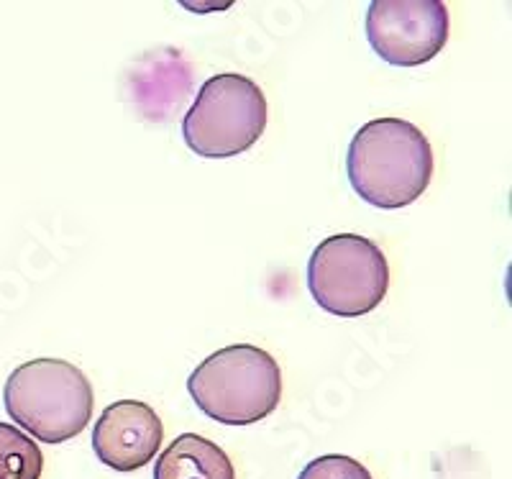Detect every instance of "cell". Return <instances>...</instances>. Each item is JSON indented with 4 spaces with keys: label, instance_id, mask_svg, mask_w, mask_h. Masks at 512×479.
<instances>
[{
    "label": "cell",
    "instance_id": "cell-6",
    "mask_svg": "<svg viewBox=\"0 0 512 479\" xmlns=\"http://www.w3.org/2000/svg\"><path fill=\"white\" fill-rule=\"evenodd\" d=\"M367 39L387 65H425L446 47L448 8L438 0H374Z\"/></svg>",
    "mask_w": 512,
    "mask_h": 479
},
{
    "label": "cell",
    "instance_id": "cell-5",
    "mask_svg": "<svg viewBox=\"0 0 512 479\" xmlns=\"http://www.w3.org/2000/svg\"><path fill=\"white\" fill-rule=\"evenodd\" d=\"M308 287L315 303L331 316H367L387 295L390 264L367 236L338 234L320 241L310 257Z\"/></svg>",
    "mask_w": 512,
    "mask_h": 479
},
{
    "label": "cell",
    "instance_id": "cell-9",
    "mask_svg": "<svg viewBox=\"0 0 512 479\" xmlns=\"http://www.w3.org/2000/svg\"><path fill=\"white\" fill-rule=\"evenodd\" d=\"M44 454L29 433L0 423V479H39Z\"/></svg>",
    "mask_w": 512,
    "mask_h": 479
},
{
    "label": "cell",
    "instance_id": "cell-7",
    "mask_svg": "<svg viewBox=\"0 0 512 479\" xmlns=\"http://www.w3.org/2000/svg\"><path fill=\"white\" fill-rule=\"evenodd\" d=\"M162 441V418L141 400H118L108 405L93 428V451L105 467L121 474L146 467Z\"/></svg>",
    "mask_w": 512,
    "mask_h": 479
},
{
    "label": "cell",
    "instance_id": "cell-4",
    "mask_svg": "<svg viewBox=\"0 0 512 479\" xmlns=\"http://www.w3.org/2000/svg\"><path fill=\"white\" fill-rule=\"evenodd\" d=\"M267 129V98L244 75H216L203 82L182 121L187 147L200 157L223 159L246 152Z\"/></svg>",
    "mask_w": 512,
    "mask_h": 479
},
{
    "label": "cell",
    "instance_id": "cell-1",
    "mask_svg": "<svg viewBox=\"0 0 512 479\" xmlns=\"http://www.w3.org/2000/svg\"><path fill=\"white\" fill-rule=\"evenodd\" d=\"M346 172L359 198L382 211H397L431 185L433 149L410 121L377 118L351 139Z\"/></svg>",
    "mask_w": 512,
    "mask_h": 479
},
{
    "label": "cell",
    "instance_id": "cell-2",
    "mask_svg": "<svg viewBox=\"0 0 512 479\" xmlns=\"http://www.w3.org/2000/svg\"><path fill=\"white\" fill-rule=\"evenodd\" d=\"M187 392L208 418L226 426L264 421L282 400V372L269 351L251 344L210 354L187 380Z\"/></svg>",
    "mask_w": 512,
    "mask_h": 479
},
{
    "label": "cell",
    "instance_id": "cell-10",
    "mask_svg": "<svg viewBox=\"0 0 512 479\" xmlns=\"http://www.w3.org/2000/svg\"><path fill=\"white\" fill-rule=\"evenodd\" d=\"M297 479H374L369 469L361 462H356L354 456L344 454H326L318 456L308 467L300 472Z\"/></svg>",
    "mask_w": 512,
    "mask_h": 479
},
{
    "label": "cell",
    "instance_id": "cell-8",
    "mask_svg": "<svg viewBox=\"0 0 512 479\" xmlns=\"http://www.w3.org/2000/svg\"><path fill=\"white\" fill-rule=\"evenodd\" d=\"M154 479H236L226 451L198 433H182L159 454Z\"/></svg>",
    "mask_w": 512,
    "mask_h": 479
},
{
    "label": "cell",
    "instance_id": "cell-3",
    "mask_svg": "<svg viewBox=\"0 0 512 479\" xmlns=\"http://www.w3.org/2000/svg\"><path fill=\"white\" fill-rule=\"evenodd\" d=\"M6 410L18 426L44 444L75 439L93 418V385L80 367L64 359H34L11 372Z\"/></svg>",
    "mask_w": 512,
    "mask_h": 479
}]
</instances>
